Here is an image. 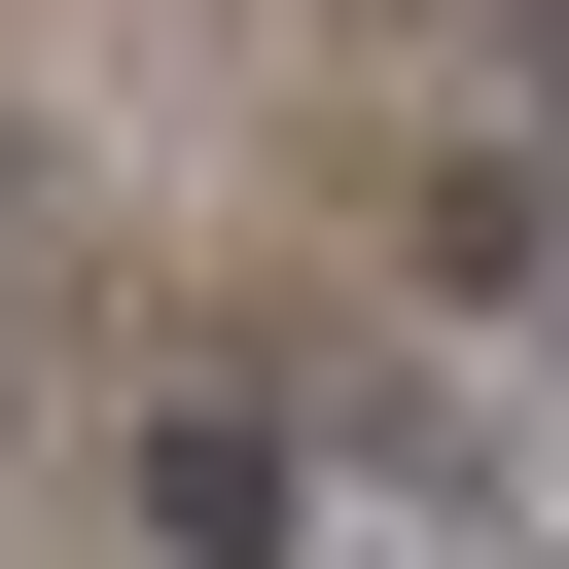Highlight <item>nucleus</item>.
I'll return each instance as SVG.
<instances>
[{"label":"nucleus","mask_w":569,"mask_h":569,"mask_svg":"<svg viewBox=\"0 0 569 569\" xmlns=\"http://www.w3.org/2000/svg\"><path fill=\"white\" fill-rule=\"evenodd\" d=\"M498 71H533V107H569V0H498Z\"/></svg>","instance_id":"obj_2"},{"label":"nucleus","mask_w":569,"mask_h":569,"mask_svg":"<svg viewBox=\"0 0 569 569\" xmlns=\"http://www.w3.org/2000/svg\"><path fill=\"white\" fill-rule=\"evenodd\" d=\"M142 533H178V569H320V427L178 391V427H142Z\"/></svg>","instance_id":"obj_1"}]
</instances>
